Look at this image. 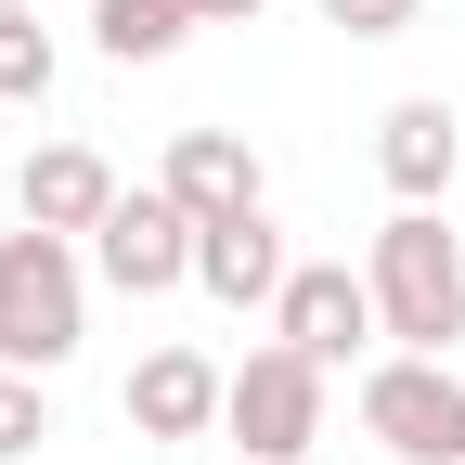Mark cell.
<instances>
[{
	"label": "cell",
	"mask_w": 465,
	"mask_h": 465,
	"mask_svg": "<svg viewBox=\"0 0 465 465\" xmlns=\"http://www.w3.org/2000/svg\"><path fill=\"white\" fill-rule=\"evenodd\" d=\"M78 336H91V246L14 220L0 232V362L14 375H65Z\"/></svg>",
	"instance_id": "6da1fadb"
},
{
	"label": "cell",
	"mask_w": 465,
	"mask_h": 465,
	"mask_svg": "<svg viewBox=\"0 0 465 465\" xmlns=\"http://www.w3.org/2000/svg\"><path fill=\"white\" fill-rule=\"evenodd\" d=\"M362 284H375V323H388V349H427V362H452V349H465V246H452V220H440V207H401V220H375Z\"/></svg>",
	"instance_id": "7a4b0ae2"
},
{
	"label": "cell",
	"mask_w": 465,
	"mask_h": 465,
	"mask_svg": "<svg viewBox=\"0 0 465 465\" xmlns=\"http://www.w3.org/2000/svg\"><path fill=\"white\" fill-rule=\"evenodd\" d=\"M220 440L246 452V465H311V440H323V362L311 349H246L232 362V401H220Z\"/></svg>",
	"instance_id": "3957f363"
},
{
	"label": "cell",
	"mask_w": 465,
	"mask_h": 465,
	"mask_svg": "<svg viewBox=\"0 0 465 465\" xmlns=\"http://www.w3.org/2000/svg\"><path fill=\"white\" fill-rule=\"evenodd\" d=\"M362 440L388 465H465V375L427 362V349H388L362 375Z\"/></svg>",
	"instance_id": "277c9868"
},
{
	"label": "cell",
	"mask_w": 465,
	"mask_h": 465,
	"mask_svg": "<svg viewBox=\"0 0 465 465\" xmlns=\"http://www.w3.org/2000/svg\"><path fill=\"white\" fill-rule=\"evenodd\" d=\"M194 207L168 194V182H143V194H116V220L91 232V284H116V298H168V284H194Z\"/></svg>",
	"instance_id": "5b68a950"
},
{
	"label": "cell",
	"mask_w": 465,
	"mask_h": 465,
	"mask_svg": "<svg viewBox=\"0 0 465 465\" xmlns=\"http://www.w3.org/2000/svg\"><path fill=\"white\" fill-rule=\"evenodd\" d=\"M272 336L311 349V362L336 375V362H362L388 323H375V284L349 272V259H298V272H284V298H272Z\"/></svg>",
	"instance_id": "8992f818"
},
{
	"label": "cell",
	"mask_w": 465,
	"mask_h": 465,
	"mask_svg": "<svg viewBox=\"0 0 465 465\" xmlns=\"http://www.w3.org/2000/svg\"><path fill=\"white\" fill-rule=\"evenodd\" d=\"M375 168H388L401 207H440V194L465 182V116H452L440 91H401V104L375 116Z\"/></svg>",
	"instance_id": "52a82bcc"
},
{
	"label": "cell",
	"mask_w": 465,
	"mask_h": 465,
	"mask_svg": "<svg viewBox=\"0 0 465 465\" xmlns=\"http://www.w3.org/2000/svg\"><path fill=\"white\" fill-rule=\"evenodd\" d=\"M116 401H130V427H143V440H207V427H220V401H232V375L207 362V349L168 336V349H143V362H130V388H116Z\"/></svg>",
	"instance_id": "ba28073f"
},
{
	"label": "cell",
	"mask_w": 465,
	"mask_h": 465,
	"mask_svg": "<svg viewBox=\"0 0 465 465\" xmlns=\"http://www.w3.org/2000/svg\"><path fill=\"white\" fill-rule=\"evenodd\" d=\"M116 194H130V182H116L91 143H39V155H26V182H14V207H26L39 232H78V246L116 220Z\"/></svg>",
	"instance_id": "9c48e42d"
},
{
	"label": "cell",
	"mask_w": 465,
	"mask_h": 465,
	"mask_svg": "<svg viewBox=\"0 0 465 465\" xmlns=\"http://www.w3.org/2000/svg\"><path fill=\"white\" fill-rule=\"evenodd\" d=\"M284 272H298V259H284L272 207H246V220H207V232H194V284H207L220 311H272V298H284Z\"/></svg>",
	"instance_id": "30bf717a"
},
{
	"label": "cell",
	"mask_w": 465,
	"mask_h": 465,
	"mask_svg": "<svg viewBox=\"0 0 465 465\" xmlns=\"http://www.w3.org/2000/svg\"><path fill=\"white\" fill-rule=\"evenodd\" d=\"M168 194H182L194 220H246L259 207V155H246V130H168V168H155Z\"/></svg>",
	"instance_id": "8fae6325"
},
{
	"label": "cell",
	"mask_w": 465,
	"mask_h": 465,
	"mask_svg": "<svg viewBox=\"0 0 465 465\" xmlns=\"http://www.w3.org/2000/svg\"><path fill=\"white\" fill-rule=\"evenodd\" d=\"M207 14L194 0H91V39H104V65H168Z\"/></svg>",
	"instance_id": "7c38bea8"
},
{
	"label": "cell",
	"mask_w": 465,
	"mask_h": 465,
	"mask_svg": "<svg viewBox=\"0 0 465 465\" xmlns=\"http://www.w3.org/2000/svg\"><path fill=\"white\" fill-rule=\"evenodd\" d=\"M52 78H65L52 26H39V14H0V104H52Z\"/></svg>",
	"instance_id": "4fadbf2b"
},
{
	"label": "cell",
	"mask_w": 465,
	"mask_h": 465,
	"mask_svg": "<svg viewBox=\"0 0 465 465\" xmlns=\"http://www.w3.org/2000/svg\"><path fill=\"white\" fill-rule=\"evenodd\" d=\"M52 440V401H39V375H14V362H0V465H26Z\"/></svg>",
	"instance_id": "5bb4252c"
},
{
	"label": "cell",
	"mask_w": 465,
	"mask_h": 465,
	"mask_svg": "<svg viewBox=\"0 0 465 465\" xmlns=\"http://www.w3.org/2000/svg\"><path fill=\"white\" fill-rule=\"evenodd\" d=\"M427 0H323V26H349V39H401Z\"/></svg>",
	"instance_id": "9a60e30c"
},
{
	"label": "cell",
	"mask_w": 465,
	"mask_h": 465,
	"mask_svg": "<svg viewBox=\"0 0 465 465\" xmlns=\"http://www.w3.org/2000/svg\"><path fill=\"white\" fill-rule=\"evenodd\" d=\"M194 14H207V26H259L272 0H194Z\"/></svg>",
	"instance_id": "2e32d148"
},
{
	"label": "cell",
	"mask_w": 465,
	"mask_h": 465,
	"mask_svg": "<svg viewBox=\"0 0 465 465\" xmlns=\"http://www.w3.org/2000/svg\"><path fill=\"white\" fill-rule=\"evenodd\" d=\"M0 14H39V0H0Z\"/></svg>",
	"instance_id": "e0dca14e"
}]
</instances>
